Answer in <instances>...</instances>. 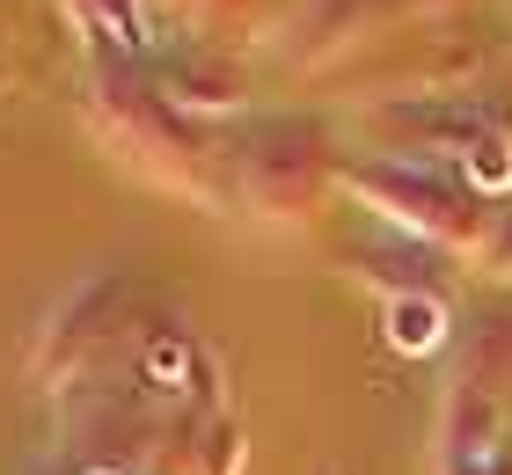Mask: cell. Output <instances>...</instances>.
I'll return each mask as SVG.
<instances>
[{
	"label": "cell",
	"instance_id": "obj_3",
	"mask_svg": "<svg viewBox=\"0 0 512 475\" xmlns=\"http://www.w3.org/2000/svg\"><path fill=\"white\" fill-rule=\"evenodd\" d=\"M169 373H183V351L161 344V351H154V380H169Z\"/></svg>",
	"mask_w": 512,
	"mask_h": 475
},
{
	"label": "cell",
	"instance_id": "obj_2",
	"mask_svg": "<svg viewBox=\"0 0 512 475\" xmlns=\"http://www.w3.org/2000/svg\"><path fill=\"white\" fill-rule=\"evenodd\" d=\"M476 183H491V190H505V183H512V147H505L498 132L483 139V154H476Z\"/></svg>",
	"mask_w": 512,
	"mask_h": 475
},
{
	"label": "cell",
	"instance_id": "obj_1",
	"mask_svg": "<svg viewBox=\"0 0 512 475\" xmlns=\"http://www.w3.org/2000/svg\"><path fill=\"white\" fill-rule=\"evenodd\" d=\"M447 337V315L432 300H388V344L395 351H439Z\"/></svg>",
	"mask_w": 512,
	"mask_h": 475
}]
</instances>
